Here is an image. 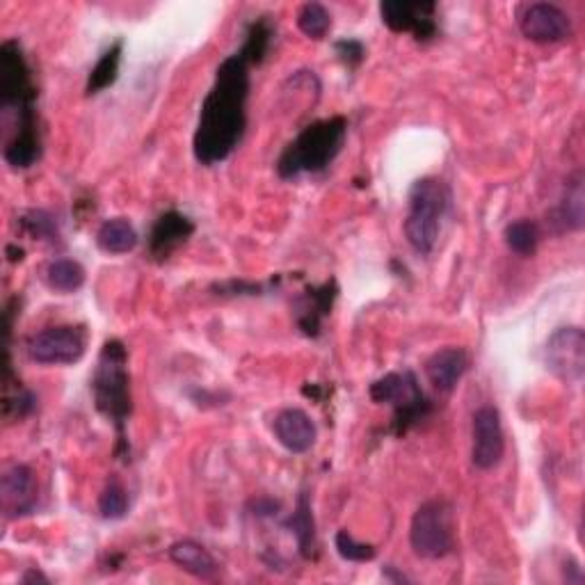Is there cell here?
Here are the masks:
<instances>
[{
    "label": "cell",
    "instance_id": "6da1fadb",
    "mask_svg": "<svg viewBox=\"0 0 585 585\" xmlns=\"http://www.w3.org/2000/svg\"><path fill=\"white\" fill-rule=\"evenodd\" d=\"M249 86V62L238 51L220 62L193 138V154L199 165L213 167L236 152L247 129Z\"/></svg>",
    "mask_w": 585,
    "mask_h": 585
},
{
    "label": "cell",
    "instance_id": "7a4b0ae2",
    "mask_svg": "<svg viewBox=\"0 0 585 585\" xmlns=\"http://www.w3.org/2000/svg\"><path fill=\"white\" fill-rule=\"evenodd\" d=\"M129 352L119 339L103 343L99 362L92 375V395L96 410L106 416L117 432V455L129 457L127 424L133 412L131 403V375H129Z\"/></svg>",
    "mask_w": 585,
    "mask_h": 585
},
{
    "label": "cell",
    "instance_id": "3957f363",
    "mask_svg": "<svg viewBox=\"0 0 585 585\" xmlns=\"http://www.w3.org/2000/svg\"><path fill=\"white\" fill-rule=\"evenodd\" d=\"M348 138V119L334 115L311 121L298 138L286 144L277 160V174L286 181L302 174H318L337 160Z\"/></svg>",
    "mask_w": 585,
    "mask_h": 585
},
{
    "label": "cell",
    "instance_id": "277c9868",
    "mask_svg": "<svg viewBox=\"0 0 585 585\" xmlns=\"http://www.w3.org/2000/svg\"><path fill=\"white\" fill-rule=\"evenodd\" d=\"M451 191L442 179L424 177L412 183L403 229L414 252H432L439 240V232H442V220L451 211Z\"/></svg>",
    "mask_w": 585,
    "mask_h": 585
},
{
    "label": "cell",
    "instance_id": "5b68a950",
    "mask_svg": "<svg viewBox=\"0 0 585 585\" xmlns=\"http://www.w3.org/2000/svg\"><path fill=\"white\" fill-rule=\"evenodd\" d=\"M368 393L373 403L393 407L391 432L395 437H405L414 426L426 421L432 412V403L421 391V385L412 370H393L382 375L370 385Z\"/></svg>",
    "mask_w": 585,
    "mask_h": 585
},
{
    "label": "cell",
    "instance_id": "8992f818",
    "mask_svg": "<svg viewBox=\"0 0 585 585\" xmlns=\"http://www.w3.org/2000/svg\"><path fill=\"white\" fill-rule=\"evenodd\" d=\"M410 545L414 554L424 560L446 558L453 547V521L451 508L444 500H428L419 506L410 524Z\"/></svg>",
    "mask_w": 585,
    "mask_h": 585
},
{
    "label": "cell",
    "instance_id": "52a82bcc",
    "mask_svg": "<svg viewBox=\"0 0 585 585\" xmlns=\"http://www.w3.org/2000/svg\"><path fill=\"white\" fill-rule=\"evenodd\" d=\"M35 103L37 88L24 47L18 39H8L0 47V110L3 115H14L32 108Z\"/></svg>",
    "mask_w": 585,
    "mask_h": 585
},
{
    "label": "cell",
    "instance_id": "ba28073f",
    "mask_svg": "<svg viewBox=\"0 0 585 585\" xmlns=\"http://www.w3.org/2000/svg\"><path fill=\"white\" fill-rule=\"evenodd\" d=\"M28 358L44 366L78 364L88 350V329L80 325H57L37 332L26 343Z\"/></svg>",
    "mask_w": 585,
    "mask_h": 585
},
{
    "label": "cell",
    "instance_id": "9c48e42d",
    "mask_svg": "<svg viewBox=\"0 0 585 585\" xmlns=\"http://www.w3.org/2000/svg\"><path fill=\"white\" fill-rule=\"evenodd\" d=\"M547 368L566 385H581L585 375V334L578 325L558 327L545 348Z\"/></svg>",
    "mask_w": 585,
    "mask_h": 585
},
{
    "label": "cell",
    "instance_id": "30bf717a",
    "mask_svg": "<svg viewBox=\"0 0 585 585\" xmlns=\"http://www.w3.org/2000/svg\"><path fill=\"white\" fill-rule=\"evenodd\" d=\"M471 463L480 471H490L500 465L506 455V432L500 412L494 405H483L471 419Z\"/></svg>",
    "mask_w": 585,
    "mask_h": 585
},
{
    "label": "cell",
    "instance_id": "8fae6325",
    "mask_svg": "<svg viewBox=\"0 0 585 585\" xmlns=\"http://www.w3.org/2000/svg\"><path fill=\"white\" fill-rule=\"evenodd\" d=\"M437 5L430 0H385L380 3L382 24L391 32H412L416 41H432L439 32Z\"/></svg>",
    "mask_w": 585,
    "mask_h": 585
},
{
    "label": "cell",
    "instance_id": "7c38bea8",
    "mask_svg": "<svg viewBox=\"0 0 585 585\" xmlns=\"http://www.w3.org/2000/svg\"><path fill=\"white\" fill-rule=\"evenodd\" d=\"M12 117V127L5 138L3 158L14 170H28L41 158V133L37 121V108L18 110Z\"/></svg>",
    "mask_w": 585,
    "mask_h": 585
},
{
    "label": "cell",
    "instance_id": "4fadbf2b",
    "mask_svg": "<svg viewBox=\"0 0 585 585\" xmlns=\"http://www.w3.org/2000/svg\"><path fill=\"white\" fill-rule=\"evenodd\" d=\"M519 30L535 44H560L572 35V21L551 3H533L519 16Z\"/></svg>",
    "mask_w": 585,
    "mask_h": 585
},
{
    "label": "cell",
    "instance_id": "5bb4252c",
    "mask_svg": "<svg viewBox=\"0 0 585 585\" xmlns=\"http://www.w3.org/2000/svg\"><path fill=\"white\" fill-rule=\"evenodd\" d=\"M0 496L3 510L10 519L28 517L37 508V483L28 465H12L0 478Z\"/></svg>",
    "mask_w": 585,
    "mask_h": 585
},
{
    "label": "cell",
    "instance_id": "9a60e30c",
    "mask_svg": "<svg viewBox=\"0 0 585 585\" xmlns=\"http://www.w3.org/2000/svg\"><path fill=\"white\" fill-rule=\"evenodd\" d=\"M339 298L337 280H329L323 286H309L296 302V321L304 337L316 339L323 321L332 313L334 302Z\"/></svg>",
    "mask_w": 585,
    "mask_h": 585
},
{
    "label": "cell",
    "instance_id": "2e32d148",
    "mask_svg": "<svg viewBox=\"0 0 585 585\" xmlns=\"http://www.w3.org/2000/svg\"><path fill=\"white\" fill-rule=\"evenodd\" d=\"M193 234H195V222L191 218L179 211L162 213L152 226L150 257L154 261H167L181 245H185L193 238Z\"/></svg>",
    "mask_w": 585,
    "mask_h": 585
},
{
    "label": "cell",
    "instance_id": "e0dca14e",
    "mask_svg": "<svg viewBox=\"0 0 585 585\" xmlns=\"http://www.w3.org/2000/svg\"><path fill=\"white\" fill-rule=\"evenodd\" d=\"M273 432L277 437V442L288 451V453H309L318 439V428L313 424L311 416L300 410V407H286L277 412L273 421Z\"/></svg>",
    "mask_w": 585,
    "mask_h": 585
},
{
    "label": "cell",
    "instance_id": "ac0fdd59",
    "mask_svg": "<svg viewBox=\"0 0 585 585\" xmlns=\"http://www.w3.org/2000/svg\"><path fill=\"white\" fill-rule=\"evenodd\" d=\"M469 370V352L465 348H442L426 362V378L439 393H453Z\"/></svg>",
    "mask_w": 585,
    "mask_h": 585
},
{
    "label": "cell",
    "instance_id": "d6986e66",
    "mask_svg": "<svg viewBox=\"0 0 585 585\" xmlns=\"http://www.w3.org/2000/svg\"><path fill=\"white\" fill-rule=\"evenodd\" d=\"M170 560L179 566L183 572H187L195 578L208 581L216 578L220 572L218 560L211 556L206 547H202L195 540H179L170 547Z\"/></svg>",
    "mask_w": 585,
    "mask_h": 585
},
{
    "label": "cell",
    "instance_id": "ffe728a7",
    "mask_svg": "<svg viewBox=\"0 0 585 585\" xmlns=\"http://www.w3.org/2000/svg\"><path fill=\"white\" fill-rule=\"evenodd\" d=\"M284 529L296 537L300 556L311 560L316 558V549H318V540H316V521H313V512H311V500L307 492H300L298 504H296V512H292L286 521Z\"/></svg>",
    "mask_w": 585,
    "mask_h": 585
},
{
    "label": "cell",
    "instance_id": "44dd1931",
    "mask_svg": "<svg viewBox=\"0 0 585 585\" xmlns=\"http://www.w3.org/2000/svg\"><path fill=\"white\" fill-rule=\"evenodd\" d=\"M140 236L135 232V226L127 218H110L99 226L96 232V247L101 252L119 257L129 255L138 247Z\"/></svg>",
    "mask_w": 585,
    "mask_h": 585
},
{
    "label": "cell",
    "instance_id": "7402d4cb",
    "mask_svg": "<svg viewBox=\"0 0 585 585\" xmlns=\"http://www.w3.org/2000/svg\"><path fill=\"white\" fill-rule=\"evenodd\" d=\"M583 204H585V195H583V174H574L568 181L566 187V197L560 199L558 208L554 211L551 220L554 224H558L560 232H581L585 224V213H583Z\"/></svg>",
    "mask_w": 585,
    "mask_h": 585
},
{
    "label": "cell",
    "instance_id": "603a6c76",
    "mask_svg": "<svg viewBox=\"0 0 585 585\" xmlns=\"http://www.w3.org/2000/svg\"><path fill=\"white\" fill-rule=\"evenodd\" d=\"M121 55H123V39H115L113 44L101 53L99 62L92 67V72L88 76V86H86L88 96H94V94L115 86L117 78H119Z\"/></svg>",
    "mask_w": 585,
    "mask_h": 585
},
{
    "label": "cell",
    "instance_id": "cb8c5ba5",
    "mask_svg": "<svg viewBox=\"0 0 585 585\" xmlns=\"http://www.w3.org/2000/svg\"><path fill=\"white\" fill-rule=\"evenodd\" d=\"M275 39V24L270 21V16H259L257 21L249 24L245 32V44L240 47V55L249 62V67H259L261 62L268 57L270 49H273Z\"/></svg>",
    "mask_w": 585,
    "mask_h": 585
},
{
    "label": "cell",
    "instance_id": "d4e9b609",
    "mask_svg": "<svg viewBox=\"0 0 585 585\" xmlns=\"http://www.w3.org/2000/svg\"><path fill=\"white\" fill-rule=\"evenodd\" d=\"M35 407H37L35 393L28 391L18 380H14L12 364L8 360V366H5V399H3L5 421H10V424L24 421L26 416H30L35 412Z\"/></svg>",
    "mask_w": 585,
    "mask_h": 585
},
{
    "label": "cell",
    "instance_id": "484cf974",
    "mask_svg": "<svg viewBox=\"0 0 585 585\" xmlns=\"http://www.w3.org/2000/svg\"><path fill=\"white\" fill-rule=\"evenodd\" d=\"M47 284L55 292L69 296V292L80 290L86 284V268L74 259H55L47 268Z\"/></svg>",
    "mask_w": 585,
    "mask_h": 585
},
{
    "label": "cell",
    "instance_id": "4316f807",
    "mask_svg": "<svg viewBox=\"0 0 585 585\" xmlns=\"http://www.w3.org/2000/svg\"><path fill=\"white\" fill-rule=\"evenodd\" d=\"M504 238H506V245L510 252H515L517 257H533L537 252V245H540V224L535 220H529V218H521V220H515L506 226L504 232Z\"/></svg>",
    "mask_w": 585,
    "mask_h": 585
},
{
    "label": "cell",
    "instance_id": "83f0119b",
    "mask_svg": "<svg viewBox=\"0 0 585 585\" xmlns=\"http://www.w3.org/2000/svg\"><path fill=\"white\" fill-rule=\"evenodd\" d=\"M18 226L35 240H47L51 245L60 243V229L55 218L49 211H41V208H30V211L21 213Z\"/></svg>",
    "mask_w": 585,
    "mask_h": 585
},
{
    "label": "cell",
    "instance_id": "f1b7e54d",
    "mask_svg": "<svg viewBox=\"0 0 585 585\" xmlns=\"http://www.w3.org/2000/svg\"><path fill=\"white\" fill-rule=\"evenodd\" d=\"M298 28L313 41H321L327 37L332 28V14L321 3H304L298 12Z\"/></svg>",
    "mask_w": 585,
    "mask_h": 585
},
{
    "label": "cell",
    "instance_id": "f546056e",
    "mask_svg": "<svg viewBox=\"0 0 585 585\" xmlns=\"http://www.w3.org/2000/svg\"><path fill=\"white\" fill-rule=\"evenodd\" d=\"M99 512L103 519H108V521H117V519L127 517L129 492L123 490V485L119 483L117 478L108 480V485L103 487V492L99 496Z\"/></svg>",
    "mask_w": 585,
    "mask_h": 585
},
{
    "label": "cell",
    "instance_id": "4dcf8cb0",
    "mask_svg": "<svg viewBox=\"0 0 585 585\" xmlns=\"http://www.w3.org/2000/svg\"><path fill=\"white\" fill-rule=\"evenodd\" d=\"M334 547H337L339 556L348 562H370L378 556V549L373 545H366V542L354 540V535L346 529H341L337 537H334Z\"/></svg>",
    "mask_w": 585,
    "mask_h": 585
},
{
    "label": "cell",
    "instance_id": "1f68e13d",
    "mask_svg": "<svg viewBox=\"0 0 585 585\" xmlns=\"http://www.w3.org/2000/svg\"><path fill=\"white\" fill-rule=\"evenodd\" d=\"M334 53H337V57L343 62L348 69H358L366 57V47L362 44L360 39L346 37V39L334 41Z\"/></svg>",
    "mask_w": 585,
    "mask_h": 585
},
{
    "label": "cell",
    "instance_id": "d6a6232c",
    "mask_svg": "<svg viewBox=\"0 0 585 585\" xmlns=\"http://www.w3.org/2000/svg\"><path fill=\"white\" fill-rule=\"evenodd\" d=\"M249 510H252L255 517H275L282 510V504L270 496H261L249 504Z\"/></svg>",
    "mask_w": 585,
    "mask_h": 585
},
{
    "label": "cell",
    "instance_id": "836d02e7",
    "mask_svg": "<svg viewBox=\"0 0 585 585\" xmlns=\"http://www.w3.org/2000/svg\"><path fill=\"white\" fill-rule=\"evenodd\" d=\"M21 583H26V585H32V583H44V585H49L51 581H49V576H44V574H41L39 570H28L24 576H21Z\"/></svg>",
    "mask_w": 585,
    "mask_h": 585
},
{
    "label": "cell",
    "instance_id": "e575fe53",
    "mask_svg": "<svg viewBox=\"0 0 585 585\" xmlns=\"http://www.w3.org/2000/svg\"><path fill=\"white\" fill-rule=\"evenodd\" d=\"M382 576L389 578V581H393V583H412L410 576H405V574H401V572H395L393 566H387V568L382 570Z\"/></svg>",
    "mask_w": 585,
    "mask_h": 585
},
{
    "label": "cell",
    "instance_id": "d590c367",
    "mask_svg": "<svg viewBox=\"0 0 585 585\" xmlns=\"http://www.w3.org/2000/svg\"><path fill=\"white\" fill-rule=\"evenodd\" d=\"M8 257H10V261L12 263H21V261H24V249H16V245H8Z\"/></svg>",
    "mask_w": 585,
    "mask_h": 585
}]
</instances>
